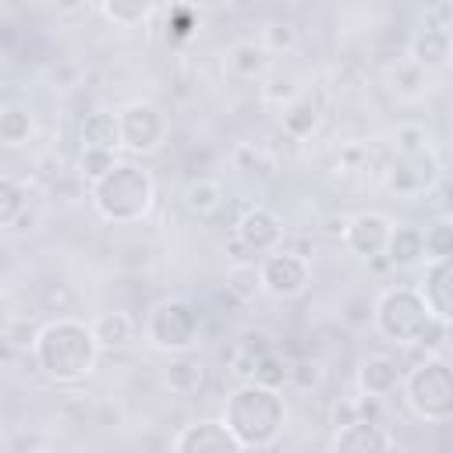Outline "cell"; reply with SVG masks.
Here are the masks:
<instances>
[{
	"instance_id": "cell-1",
	"label": "cell",
	"mask_w": 453,
	"mask_h": 453,
	"mask_svg": "<svg viewBox=\"0 0 453 453\" xmlns=\"http://www.w3.org/2000/svg\"><path fill=\"white\" fill-rule=\"evenodd\" d=\"M99 343L92 336V326L78 322V319H50L46 326L35 329L32 340V361L35 368L53 379V382H81L99 357Z\"/></svg>"
},
{
	"instance_id": "cell-2",
	"label": "cell",
	"mask_w": 453,
	"mask_h": 453,
	"mask_svg": "<svg viewBox=\"0 0 453 453\" xmlns=\"http://www.w3.org/2000/svg\"><path fill=\"white\" fill-rule=\"evenodd\" d=\"M223 425L237 435L244 449H269L287 425V403L280 389L262 382H241L223 407Z\"/></svg>"
},
{
	"instance_id": "cell-3",
	"label": "cell",
	"mask_w": 453,
	"mask_h": 453,
	"mask_svg": "<svg viewBox=\"0 0 453 453\" xmlns=\"http://www.w3.org/2000/svg\"><path fill=\"white\" fill-rule=\"evenodd\" d=\"M372 326L379 329L382 340L400 343V347L435 343L439 333H442V326L432 319L425 297L411 283L389 287V290H382L375 297V304H372Z\"/></svg>"
},
{
	"instance_id": "cell-4",
	"label": "cell",
	"mask_w": 453,
	"mask_h": 453,
	"mask_svg": "<svg viewBox=\"0 0 453 453\" xmlns=\"http://www.w3.org/2000/svg\"><path fill=\"white\" fill-rule=\"evenodd\" d=\"M88 198L106 223H138L156 202V180L134 163H117L99 184L88 188Z\"/></svg>"
},
{
	"instance_id": "cell-5",
	"label": "cell",
	"mask_w": 453,
	"mask_h": 453,
	"mask_svg": "<svg viewBox=\"0 0 453 453\" xmlns=\"http://www.w3.org/2000/svg\"><path fill=\"white\" fill-rule=\"evenodd\" d=\"M400 396L407 411L428 425L453 421V361L449 357H425L403 372Z\"/></svg>"
},
{
	"instance_id": "cell-6",
	"label": "cell",
	"mask_w": 453,
	"mask_h": 453,
	"mask_svg": "<svg viewBox=\"0 0 453 453\" xmlns=\"http://www.w3.org/2000/svg\"><path fill=\"white\" fill-rule=\"evenodd\" d=\"M198 333H202V319L198 311L180 301V297H163L152 304L149 319H145V340L163 350V354H188L195 343H198Z\"/></svg>"
},
{
	"instance_id": "cell-7",
	"label": "cell",
	"mask_w": 453,
	"mask_h": 453,
	"mask_svg": "<svg viewBox=\"0 0 453 453\" xmlns=\"http://www.w3.org/2000/svg\"><path fill=\"white\" fill-rule=\"evenodd\" d=\"M255 276H258V290H265L276 301H290V297H301L308 290V283H311V262L301 251L276 248V251H269L255 265Z\"/></svg>"
},
{
	"instance_id": "cell-8",
	"label": "cell",
	"mask_w": 453,
	"mask_h": 453,
	"mask_svg": "<svg viewBox=\"0 0 453 453\" xmlns=\"http://www.w3.org/2000/svg\"><path fill=\"white\" fill-rule=\"evenodd\" d=\"M230 248L234 251H244V258H265L269 251L283 248V223L276 212L262 209V205H251L237 216L234 223V237H230Z\"/></svg>"
},
{
	"instance_id": "cell-9",
	"label": "cell",
	"mask_w": 453,
	"mask_h": 453,
	"mask_svg": "<svg viewBox=\"0 0 453 453\" xmlns=\"http://www.w3.org/2000/svg\"><path fill=\"white\" fill-rule=\"evenodd\" d=\"M117 120H120V145L127 152H152L166 138V117L159 113V106H152L145 99L120 106Z\"/></svg>"
},
{
	"instance_id": "cell-10",
	"label": "cell",
	"mask_w": 453,
	"mask_h": 453,
	"mask_svg": "<svg viewBox=\"0 0 453 453\" xmlns=\"http://www.w3.org/2000/svg\"><path fill=\"white\" fill-rule=\"evenodd\" d=\"M329 453H396L389 428H382L375 418H354L336 425L329 439Z\"/></svg>"
},
{
	"instance_id": "cell-11",
	"label": "cell",
	"mask_w": 453,
	"mask_h": 453,
	"mask_svg": "<svg viewBox=\"0 0 453 453\" xmlns=\"http://www.w3.org/2000/svg\"><path fill=\"white\" fill-rule=\"evenodd\" d=\"M414 287L425 297L432 319L442 329H453V258L425 262V273H421V280Z\"/></svg>"
},
{
	"instance_id": "cell-12",
	"label": "cell",
	"mask_w": 453,
	"mask_h": 453,
	"mask_svg": "<svg viewBox=\"0 0 453 453\" xmlns=\"http://www.w3.org/2000/svg\"><path fill=\"white\" fill-rule=\"evenodd\" d=\"M173 453H244V446L223 421H195L177 432Z\"/></svg>"
},
{
	"instance_id": "cell-13",
	"label": "cell",
	"mask_w": 453,
	"mask_h": 453,
	"mask_svg": "<svg viewBox=\"0 0 453 453\" xmlns=\"http://www.w3.org/2000/svg\"><path fill=\"white\" fill-rule=\"evenodd\" d=\"M389 234H393V223L382 212H357L354 219H347L343 241L357 258H379L386 255Z\"/></svg>"
},
{
	"instance_id": "cell-14",
	"label": "cell",
	"mask_w": 453,
	"mask_h": 453,
	"mask_svg": "<svg viewBox=\"0 0 453 453\" xmlns=\"http://www.w3.org/2000/svg\"><path fill=\"white\" fill-rule=\"evenodd\" d=\"M403 382V365L389 354H368L357 365V389L361 396H389Z\"/></svg>"
},
{
	"instance_id": "cell-15",
	"label": "cell",
	"mask_w": 453,
	"mask_h": 453,
	"mask_svg": "<svg viewBox=\"0 0 453 453\" xmlns=\"http://www.w3.org/2000/svg\"><path fill=\"white\" fill-rule=\"evenodd\" d=\"M435 180V159L432 152L421 156H396V163L386 173V188L396 195H421Z\"/></svg>"
},
{
	"instance_id": "cell-16",
	"label": "cell",
	"mask_w": 453,
	"mask_h": 453,
	"mask_svg": "<svg viewBox=\"0 0 453 453\" xmlns=\"http://www.w3.org/2000/svg\"><path fill=\"white\" fill-rule=\"evenodd\" d=\"M453 57V35L446 25H428L411 39V64L421 71H435Z\"/></svg>"
},
{
	"instance_id": "cell-17",
	"label": "cell",
	"mask_w": 453,
	"mask_h": 453,
	"mask_svg": "<svg viewBox=\"0 0 453 453\" xmlns=\"http://www.w3.org/2000/svg\"><path fill=\"white\" fill-rule=\"evenodd\" d=\"M386 262L396 269H411V265L425 262V230L411 226V223L393 226L389 244H386Z\"/></svg>"
},
{
	"instance_id": "cell-18",
	"label": "cell",
	"mask_w": 453,
	"mask_h": 453,
	"mask_svg": "<svg viewBox=\"0 0 453 453\" xmlns=\"http://www.w3.org/2000/svg\"><path fill=\"white\" fill-rule=\"evenodd\" d=\"M81 145L85 149H120V120L110 110H92L81 120Z\"/></svg>"
},
{
	"instance_id": "cell-19",
	"label": "cell",
	"mask_w": 453,
	"mask_h": 453,
	"mask_svg": "<svg viewBox=\"0 0 453 453\" xmlns=\"http://www.w3.org/2000/svg\"><path fill=\"white\" fill-rule=\"evenodd\" d=\"M163 382H166L170 393H177V396H191V393H198L202 382H205V365H202L198 357L177 354V357L170 361V368L163 372Z\"/></svg>"
},
{
	"instance_id": "cell-20",
	"label": "cell",
	"mask_w": 453,
	"mask_h": 453,
	"mask_svg": "<svg viewBox=\"0 0 453 453\" xmlns=\"http://www.w3.org/2000/svg\"><path fill=\"white\" fill-rule=\"evenodd\" d=\"M88 326H92L96 343H99V347H106V350L124 347V343L131 340V333H134V322H131V315H127V311H103V315H96Z\"/></svg>"
},
{
	"instance_id": "cell-21",
	"label": "cell",
	"mask_w": 453,
	"mask_h": 453,
	"mask_svg": "<svg viewBox=\"0 0 453 453\" xmlns=\"http://www.w3.org/2000/svg\"><path fill=\"white\" fill-rule=\"evenodd\" d=\"M223 205V184L212 177H198L184 188V209L195 216H212Z\"/></svg>"
},
{
	"instance_id": "cell-22",
	"label": "cell",
	"mask_w": 453,
	"mask_h": 453,
	"mask_svg": "<svg viewBox=\"0 0 453 453\" xmlns=\"http://www.w3.org/2000/svg\"><path fill=\"white\" fill-rule=\"evenodd\" d=\"M99 11L117 28H138L156 14V7L145 0H106V4H99Z\"/></svg>"
},
{
	"instance_id": "cell-23",
	"label": "cell",
	"mask_w": 453,
	"mask_h": 453,
	"mask_svg": "<svg viewBox=\"0 0 453 453\" xmlns=\"http://www.w3.org/2000/svg\"><path fill=\"white\" fill-rule=\"evenodd\" d=\"M265 64H269V53H265V46L255 42V39H244V42H234V46H230V67H234L241 78L262 74Z\"/></svg>"
},
{
	"instance_id": "cell-24",
	"label": "cell",
	"mask_w": 453,
	"mask_h": 453,
	"mask_svg": "<svg viewBox=\"0 0 453 453\" xmlns=\"http://www.w3.org/2000/svg\"><path fill=\"white\" fill-rule=\"evenodd\" d=\"M319 127V106L311 99H294L283 106V131L290 138H308Z\"/></svg>"
},
{
	"instance_id": "cell-25",
	"label": "cell",
	"mask_w": 453,
	"mask_h": 453,
	"mask_svg": "<svg viewBox=\"0 0 453 453\" xmlns=\"http://www.w3.org/2000/svg\"><path fill=\"white\" fill-rule=\"evenodd\" d=\"M425 230V262H439V258H453V219H432Z\"/></svg>"
},
{
	"instance_id": "cell-26",
	"label": "cell",
	"mask_w": 453,
	"mask_h": 453,
	"mask_svg": "<svg viewBox=\"0 0 453 453\" xmlns=\"http://www.w3.org/2000/svg\"><path fill=\"white\" fill-rule=\"evenodd\" d=\"M117 163H120V159H117V152H110V149H85V145H81V152H78V173H81V180H85L88 188L99 184Z\"/></svg>"
},
{
	"instance_id": "cell-27",
	"label": "cell",
	"mask_w": 453,
	"mask_h": 453,
	"mask_svg": "<svg viewBox=\"0 0 453 453\" xmlns=\"http://www.w3.org/2000/svg\"><path fill=\"white\" fill-rule=\"evenodd\" d=\"M21 209H28V184H21L14 177H4L0 180V223L11 230L21 216Z\"/></svg>"
},
{
	"instance_id": "cell-28",
	"label": "cell",
	"mask_w": 453,
	"mask_h": 453,
	"mask_svg": "<svg viewBox=\"0 0 453 453\" xmlns=\"http://www.w3.org/2000/svg\"><path fill=\"white\" fill-rule=\"evenodd\" d=\"M393 145H396L400 156H421V152H428V145H432V131H428L425 124L403 120V124H396V131H393Z\"/></svg>"
},
{
	"instance_id": "cell-29",
	"label": "cell",
	"mask_w": 453,
	"mask_h": 453,
	"mask_svg": "<svg viewBox=\"0 0 453 453\" xmlns=\"http://www.w3.org/2000/svg\"><path fill=\"white\" fill-rule=\"evenodd\" d=\"M28 134H32V117H28V110H21V106H4V110H0V142H4V145H21V142H28Z\"/></svg>"
},
{
	"instance_id": "cell-30",
	"label": "cell",
	"mask_w": 453,
	"mask_h": 453,
	"mask_svg": "<svg viewBox=\"0 0 453 453\" xmlns=\"http://www.w3.org/2000/svg\"><path fill=\"white\" fill-rule=\"evenodd\" d=\"M258 42L265 46V53H280V50H290L297 42V28L290 21H265L262 25V35Z\"/></svg>"
},
{
	"instance_id": "cell-31",
	"label": "cell",
	"mask_w": 453,
	"mask_h": 453,
	"mask_svg": "<svg viewBox=\"0 0 453 453\" xmlns=\"http://www.w3.org/2000/svg\"><path fill=\"white\" fill-rule=\"evenodd\" d=\"M287 379H290V368H287L276 354H265V357L258 361L255 375H251V382H262V386H269V389H280Z\"/></svg>"
},
{
	"instance_id": "cell-32",
	"label": "cell",
	"mask_w": 453,
	"mask_h": 453,
	"mask_svg": "<svg viewBox=\"0 0 453 453\" xmlns=\"http://www.w3.org/2000/svg\"><path fill=\"white\" fill-rule=\"evenodd\" d=\"M170 28H173V35H188L195 28V14L188 7H173L170 11Z\"/></svg>"
},
{
	"instance_id": "cell-33",
	"label": "cell",
	"mask_w": 453,
	"mask_h": 453,
	"mask_svg": "<svg viewBox=\"0 0 453 453\" xmlns=\"http://www.w3.org/2000/svg\"><path fill=\"white\" fill-rule=\"evenodd\" d=\"M265 96H269V99H276V96H280V88H265ZM283 96H287V99H297V96H294V85H290V81H283Z\"/></svg>"
},
{
	"instance_id": "cell-34",
	"label": "cell",
	"mask_w": 453,
	"mask_h": 453,
	"mask_svg": "<svg viewBox=\"0 0 453 453\" xmlns=\"http://www.w3.org/2000/svg\"><path fill=\"white\" fill-rule=\"evenodd\" d=\"M442 202H446V209H449V212H453V180H449V184H446V191H442Z\"/></svg>"
},
{
	"instance_id": "cell-35",
	"label": "cell",
	"mask_w": 453,
	"mask_h": 453,
	"mask_svg": "<svg viewBox=\"0 0 453 453\" xmlns=\"http://www.w3.org/2000/svg\"><path fill=\"white\" fill-rule=\"evenodd\" d=\"M32 453H53V449H32Z\"/></svg>"
},
{
	"instance_id": "cell-36",
	"label": "cell",
	"mask_w": 453,
	"mask_h": 453,
	"mask_svg": "<svg viewBox=\"0 0 453 453\" xmlns=\"http://www.w3.org/2000/svg\"><path fill=\"white\" fill-rule=\"evenodd\" d=\"M449 138H453V127H449Z\"/></svg>"
}]
</instances>
